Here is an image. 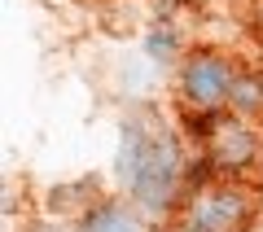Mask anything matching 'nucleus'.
Segmentation results:
<instances>
[{"label": "nucleus", "mask_w": 263, "mask_h": 232, "mask_svg": "<svg viewBox=\"0 0 263 232\" xmlns=\"http://www.w3.org/2000/svg\"><path fill=\"white\" fill-rule=\"evenodd\" d=\"M189 219L202 223L206 232H237L246 219H250V193H246V188H237V184L211 188V193L193 197Z\"/></svg>", "instance_id": "obj_4"}, {"label": "nucleus", "mask_w": 263, "mask_h": 232, "mask_svg": "<svg viewBox=\"0 0 263 232\" xmlns=\"http://www.w3.org/2000/svg\"><path fill=\"white\" fill-rule=\"evenodd\" d=\"M254 158H259V136H254V127H246V119H224V114H219V119L211 123V131H206L211 171L237 176V171H246Z\"/></svg>", "instance_id": "obj_3"}, {"label": "nucleus", "mask_w": 263, "mask_h": 232, "mask_svg": "<svg viewBox=\"0 0 263 232\" xmlns=\"http://www.w3.org/2000/svg\"><path fill=\"white\" fill-rule=\"evenodd\" d=\"M35 232H57V228H44V223H40V228H35Z\"/></svg>", "instance_id": "obj_8"}, {"label": "nucleus", "mask_w": 263, "mask_h": 232, "mask_svg": "<svg viewBox=\"0 0 263 232\" xmlns=\"http://www.w3.org/2000/svg\"><path fill=\"white\" fill-rule=\"evenodd\" d=\"M228 110H233L237 119L263 114V74H237L233 96H228Z\"/></svg>", "instance_id": "obj_6"}, {"label": "nucleus", "mask_w": 263, "mask_h": 232, "mask_svg": "<svg viewBox=\"0 0 263 232\" xmlns=\"http://www.w3.org/2000/svg\"><path fill=\"white\" fill-rule=\"evenodd\" d=\"M79 232H141L136 215L119 202H97L92 210L79 219Z\"/></svg>", "instance_id": "obj_5"}, {"label": "nucleus", "mask_w": 263, "mask_h": 232, "mask_svg": "<svg viewBox=\"0 0 263 232\" xmlns=\"http://www.w3.org/2000/svg\"><path fill=\"white\" fill-rule=\"evenodd\" d=\"M176 232H206V228H202V223H193V219H184V223H180Z\"/></svg>", "instance_id": "obj_7"}, {"label": "nucleus", "mask_w": 263, "mask_h": 232, "mask_svg": "<svg viewBox=\"0 0 263 232\" xmlns=\"http://www.w3.org/2000/svg\"><path fill=\"white\" fill-rule=\"evenodd\" d=\"M119 180L141 197V206L162 210L171 206L180 188V145L171 131H162L158 123H127L123 127V145H119Z\"/></svg>", "instance_id": "obj_1"}, {"label": "nucleus", "mask_w": 263, "mask_h": 232, "mask_svg": "<svg viewBox=\"0 0 263 232\" xmlns=\"http://www.w3.org/2000/svg\"><path fill=\"white\" fill-rule=\"evenodd\" d=\"M233 84H237V74L228 66V57H219V53H193L184 62V70H180V92L202 114H215L219 105H228Z\"/></svg>", "instance_id": "obj_2"}]
</instances>
